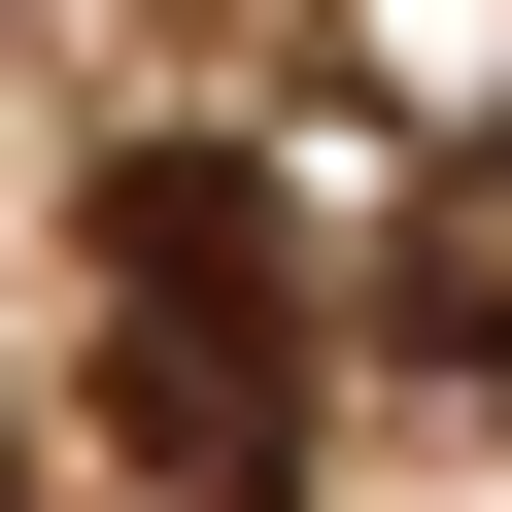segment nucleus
I'll return each instance as SVG.
<instances>
[{
    "label": "nucleus",
    "mask_w": 512,
    "mask_h": 512,
    "mask_svg": "<svg viewBox=\"0 0 512 512\" xmlns=\"http://www.w3.org/2000/svg\"><path fill=\"white\" fill-rule=\"evenodd\" d=\"M103 410L171 512H308V274L239 137H103Z\"/></svg>",
    "instance_id": "nucleus-1"
},
{
    "label": "nucleus",
    "mask_w": 512,
    "mask_h": 512,
    "mask_svg": "<svg viewBox=\"0 0 512 512\" xmlns=\"http://www.w3.org/2000/svg\"><path fill=\"white\" fill-rule=\"evenodd\" d=\"M376 308H410L444 376H512V137H410V205H376Z\"/></svg>",
    "instance_id": "nucleus-2"
}]
</instances>
